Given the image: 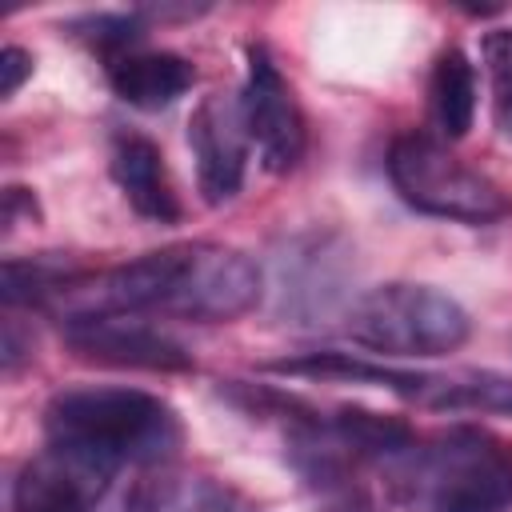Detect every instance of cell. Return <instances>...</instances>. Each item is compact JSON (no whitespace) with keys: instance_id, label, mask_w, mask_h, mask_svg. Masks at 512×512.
Returning <instances> with one entry per match:
<instances>
[{"instance_id":"5b68a950","label":"cell","mask_w":512,"mask_h":512,"mask_svg":"<svg viewBox=\"0 0 512 512\" xmlns=\"http://www.w3.org/2000/svg\"><path fill=\"white\" fill-rule=\"evenodd\" d=\"M412 444V428L400 416L368 408H336L332 416H292L288 456L308 484H340L368 460H392Z\"/></svg>"},{"instance_id":"7a4b0ae2","label":"cell","mask_w":512,"mask_h":512,"mask_svg":"<svg viewBox=\"0 0 512 512\" xmlns=\"http://www.w3.org/2000/svg\"><path fill=\"white\" fill-rule=\"evenodd\" d=\"M388 480L412 512H508L512 444L488 428L452 424L392 456Z\"/></svg>"},{"instance_id":"ba28073f","label":"cell","mask_w":512,"mask_h":512,"mask_svg":"<svg viewBox=\"0 0 512 512\" xmlns=\"http://www.w3.org/2000/svg\"><path fill=\"white\" fill-rule=\"evenodd\" d=\"M64 340L80 360L108 368H144V372H184L192 356L180 340L160 332L140 316H84L64 324Z\"/></svg>"},{"instance_id":"3957f363","label":"cell","mask_w":512,"mask_h":512,"mask_svg":"<svg viewBox=\"0 0 512 512\" xmlns=\"http://www.w3.org/2000/svg\"><path fill=\"white\" fill-rule=\"evenodd\" d=\"M388 180L400 200L424 216L456 224H492L512 212V200L492 176L464 164L444 140L428 132H400L392 140Z\"/></svg>"},{"instance_id":"4fadbf2b","label":"cell","mask_w":512,"mask_h":512,"mask_svg":"<svg viewBox=\"0 0 512 512\" xmlns=\"http://www.w3.org/2000/svg\"><path fill=\"white\" fill-rule=\"evenodd\" d=\"M108 84L124 104L160 112L196 84V68L176 52H124L108 64Z\"/></svg>"},{"instance_id":"8992f818","label":"cell","mask_w":512,"mask_h":512,"mask_svg":"<svg viewBox=\"0 0 512 512\" xmlns=\"http://www.w3.org/2000/svg\"><path fill=\"white\" fill-rule=\"evenodd\" d=\"M260 300V268L224 244H180V268L164 316L236 320Z\"/></svg>"},{"instance_id":"8fae6325","label":"cell","mask_w":512,"mask_h":512,"mask_svg":"<svg viewBox=\"0 0 512 512\" xmlns=\"http://www.w3.org/2000/svg\"><path fill=\"white\" fill-rule=\"evenodd\" d=\"M124 512H260V504L208 472L160 468L132 484Z\"/></svg>"},{"instance_id":"6da1fadb","label":"cell","mask_w":512,"mask_h":512,"mask_svg":"<svg viewBox=\"0 0 512 512\" xmlns=\"http://www.w3.org/2000/svg\"><path fill=\"white\" fill-rule=\"evenodd\" d=\"M48 448L112 476L124 464H164L180 448L176 412L144 392L120 384L64 388L44 408Z\"/></svg>"},{"instance_id":"ffe728a7","label":"cell","mask_w":512,"mask_h":512,"mask_svg":"<svg viewBox=\"0 0 512 512\" xmlns=\"http://www.w3.org/2000/svg\"><path fill=\"white\" fill-rule=\"evenodd\" d=\"M28 76H32V56H28L24 48L8 44V48L0 52V96H4V100H12Z\"/></svg>"},{"instance_id":"9c48e42d","label":"cell","mask_w":512,"mask_h":512,"mask_svg":"<svg viewBox=\"0 0 512 512\" xmlns=\"http://www.w3.org/2000/svg\"><path fill=\"white\" fill-rule=\"evenodd\" d=\"M188 148L196 156L200 192L208 204H228L244 184L248 164V128L240 96L212 92L188 116Z\"/></svg>"},{"instance_id":"d6986e66","label":"cell","mask_w":512,"mask_h":512,"mask_svg":"<svg viewBox=\"0 0 512 512\" xmlns=\"http://www.w3.org/2000/svg\"><path fill=\"white\" fill-rule=\"evenodd\" d=\"M76 32L92 44V48H100L104 56H108V64L116 60V56H124V52H136L132 44L144 36L140 32V24H136V16H88V20H80L76 24Z\"/></svg>"},{"instance_id":"ac0fdd59","label":"cell","mask_w":512,"mask_h":512,"mask_svg":"<svg viewBox=\"0 0 512 512\" xmlns=\"http://www.w3.org/2000/svg\"><path fill=\"white\" fill-rule=\"evenodd\" d=\"M484 52V72L492 88V120L500 136L512 140V28H492L480 40Z\"/></svg>"},{"instance_id":"e0dca14e","label":"cell","mask_w":512,"mask_h":512,"mask_svg":"<svg viewBox=\"0 0 512 512\" xmlns=\"http://www.w3.org/2000/svg\"><path fill=\"white\" fill-rule=\"evenodd\" d=\"M84 276L80 264L60 256H32V260H4V304H44L52 308L64 288Z\"/></svg>"},{"instance_id":"30bf717a","label":"cell","mask_w":512,"mask_h":512,"mask_svg":"<svg viewBox=\"0 0 512 512\" xmlns=\"http://www.w3.org/2000/svg\"><path fill=\"white\" fill-rule=\"evenodd\" d=\"M112 476L48 448L28 460L12 484V512H92Z\"/></svg>"},{"instance_id":"5bb4252c","label":"cell","mask_w":512,"mask_h":512,"mask_svg":"<svg viewBox=\"0 0 512 512\" xmlns=\"http://www.w3.org/2000/svg\"><path fill=\"white\" fill-rule=\"evenodd\" d=\"M428 112L432 124L440 128V136L460 140L472 128L476 116V72L468 64V56L452 44L436 56L432 76H428Z\"/></svg>"},{"instance_id":"52a82bcc","label":"cell","mask_w":512,"mask_h":512,"mask_svg":"<svg viewBox=\"0 0 512 512\" xmlns=\"http://www.w3.org/2000/svg\"><path fill=\"white\" fill-rule=\"evenodd\" d=\"M240 112H244L248 140L256 144L260 164L268 172H292L304 160L308 124H304L300 100L292 84L280 76L268 48L260 44L248 48V80L240 92Z\"/></svg>"},{"instance_id":"9a60e30c","label":"cell","mask_w":512,"mask_h":512,"mask_svg":"<svg viewBox=\"0 0 512 512\" xmlns=\"http://www.w3.org/2000/svg\"><path fill=\"white\" fill-rule=\"evenodd\" d=\"M268 368L280 372V376L380 384V388H392V392L412 396V400H416V392L424 384L420 372H396V368H384V364H372V360H360V356H348V352H308V356H296V360H272Z\"/></svg>"},{"instance_id":"7402d4cb","label":"cell","mask_w":512,"mask_h":512,"mask_svg":"<svg viewBox=\"0 0 512 512\" xmlns=\"http://www.w3.org/2000/svg\"><path fill=\"white\" fill-rule=\"evenodd\" d=\"M324 512H376L364 496H344V500H336V504H328Z\"/></svg>"},{"instance_id":"7c38bea8","label":"cell","mask_w":512,"mask_h":512,"mask_svg":"<svg viewBox=\"0 0 512 512\" xmlns=\"http://www.w3.org/2000/svg\"><path fill=\"white\" fill-rule=\"evenodd\" d=\"M112 180L120 184L124 200L144 220H156V224L180 220V200H176V188L168 180L164 152L144 132L124 128L112 136Z\"/></svg>"},{"instance_id":"2e32d148","label":"cell","mask_w":512,"mask_h":512,"mask_svg":"<svg viewBox=\"0 0 512 512\" xmlns=\"http://www.w3.org/2000/svg\"><path fill=\"white\" fill-rule=\"evenodd\" d=\"M420 404L448 412H500L512 416V380L496 372H460V376H424Z\"/></svg>"},{"instance_id":"277c9868","label":"cell","mask_w":512,"mask_h":512,"mask_svg":"<svg viewBox=\"0 0 512 512\" xmlns=\"http://www.w3.org/2000/svg\"><path fill=\"white\" fill-rule=\"evenodd\" d=\"M344 332L384 356H448L472 336V320L432 284H380L352 304Z\"/></svg>"},{"instance_id":"44dd1931","label":"cell","mask_w":512,"mask_h":512,"mask_svg":"<svg viewBox=\"0 0 512 512\" xmlns=\"http://www.w3.org/2000/svg\"><path fill=\"white\" fill-rule=\"evenodd\" d=\"M24 216H28V220H36V216H40L36 196H32L28 188H16V184H12V188L4 192V236H8V232H16Z\"/></svg>"}]
</instances>
